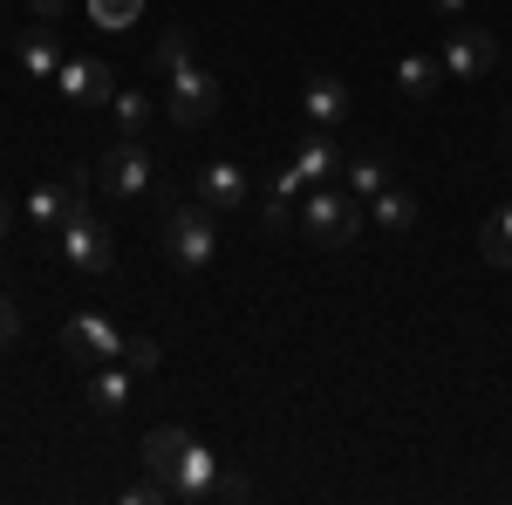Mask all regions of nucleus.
Here are the masks:
<instances>
[{
	"instance_id": "nucleus-4",
	"label": "nucleus",
	"mask_w": 512,
	"mask_h": 505,
	"mask_svg": "<svg viewBox=\"0 0 512 505\" xmlns=\"http://www.w3.org/2000/svg\"><path fill=\"white\" fill-rule=\"evenodd\" d=\"M164 76H171V103H164V110H171L178 130H205V123L219 117V82L205 76L198 62H178V69H164Z\"/></svg>"
},
{
	"instance_id": "nucleus-23",
	"label": "nucleus",
	"mask_w": 512,
	"mask_h": 505,
	"mask_svg": "<svg viewBox=\"0 0 512 505\" xmlns=\"http://www.w3.org/2000/svg\"><path fill=\"white\" fill-rule=\"evenodd\" d=\"M158 62H164V69L192 62V35H185V28H164V35H158Z\"/></svg>"
},
{
	"instance_id": "nucleus-12",
	"label": "nucleus",
	"mask_w": 512,
	"mask_h": 505,
	"mask_svg": "<svg viewBox=\"0 0 512 505\" xmlns=\"http://www.w3.org/2000/svg\"><path fill=\"white\" fill-rule=\"evenodd\" d=\"M294 171L321 185V178H342V151H335V130H308L301 137V151H294Z\"/></svg>"
},
{
	"instance_id": "nucleus-14",
	"label": "nucleus",
	"mask_w": 512,
	"mask_h": 505,
	"mask_svg": "<svg viewBox=\"0 0 512 505\" xmlns=\"http://www.w3.org/2000/svg\"><path fill=\"white\" fill-rule=\"evenodd\" d=\"M185 444H192V430H185V424H158L151 437H144V465L158 471V478H171V465L185 458Z\"/></svg>"
},
{
	"instance_id": "nucleus-17",
	"label": "nucleus",
	"mask_w": 512,
	"mask_h": 505,
	"mask_svg": "<svg viewBox=\"0 0 512 505\" xmlns=\"http://www.w3.org/2000/svg\"><path fill=\"white\" fill-rule=\"evenodd\" d=\"M376 226H383V233H410V226H417V198L403 192V185H383V192H376Z\"/></svg>"
},
{
	"instance_id": "nucleus-19",
	"label": "nucleus",
	"mask_w": 512,
	"mask_h": 505,
	"mask_svg": "<svg viewBox=\"0 0 512 505\" xmlns=\"http://www.w3.org/2000/svg\"><path fill=\"white\" fill-rule=\"evenodd\" d=\"M89 403H96L103 417H110V410H123V403H130V369H103V376L89 383Z\"/></svg>"
},
{
	"instance_id": "nucleus-25",
	"label": "nucleus",
	"mask_w": 512,
	"mask_h": 505,
	"mask_svg": "<svg viewBox=\"0 0 512 505\" xmlns=\"http://www.w3.org/2000/svg\"><path fill=\"white\" fill-rule=\"evenodd\" d=\"M301 185H308V178H301V171L287 164V171H280V178H274V185H267V192H274V198H294V192H301Z\"/></svg>"
},
{
	"instance_id": "nucleus-29",
	"label": "nucleus",
	"mask_w": 512,
	"mask_h": 505,
	"mask_svg": "<svg viewBox=\"0 0 512 505\" xmlns=\"http://www.w3.org/2000/svg\"><path fill=\"white\" fill-rule=\"evenodd\" d=\"M465 7H472V0H437V14H465Z\"/></svg>"
},
{
	"instance_id": "nucleus-3",
	"label": "nucleus",
	"mask_w": 512,
	"mask_h": 505,
	"mask_svg": "<svg viewBox=\"0 0 512 505\" xmlns=\"http://www.w3.org/2000/svg\"><path fill=\"white\" fill-rule=\"evenodd\" d=\"M96 185L117 198H144L158 192V151L144 144V137H123V144H110L103 151V164H96Z\"/></svg>"
},
{
	"instance_id": "nucleus-6",
	"label": "nucleus",
	"mask_w": 512,
	"mask_h": 505,
	"mask_svg": "<svg viewBox=\"0 0 512 505\" xmlns=\"http://www.w3.org/2000/svg\"><path fill=\"white\" fill-rule=\"evenodd\" d=\"M89 192H96V178H62V185H35V192H28V219H35V233H62V226H69V219H76V212H89Z\"/></svg>"
},
{
	"instance_id": "nucleus-13",
	"label": "nucleus",
	"mask_w": 512,
	"mask_h": 505,
	"mask_svg": "<svg viewBox=\"0 0 512 505\" xmlns=\"http://www.w3.org/2000/svg\"><path fill=\"white\" fill-rule=\"evenodd\" d=\"M14 55H21V76H28V82H55V69H62V48H55L48 28L21 35V41H14Z\"/></svg>"
},
{
	"instance_id": "nucleus-16",
	"label": "nucleus",
	"mask_w": 512,
	"mask_h": 505,
	"mask_svg": "<svg viewBox=\"0 0 512 505\" xmlns=\"http://www.w3.org/2000/svg\"><path fill=\"white\" fill-rule=\"evenodd\" d=\"M437 82H444V62H431V55H403L396 62V89L403 96H437Z\"/></svg>"
},
{
	"instance_id": "nucleus-18",
	"label": "nucleus",
	"mask_w": 512,
	"mask_h": 505,
	"mask_svg": "<svg viewBox=\"0 0 512 505\" xmlns=\"http://www.w3.org/2000/svg\"><path fill=\"white\" fill-rule=\"evenodd\" d=\"M342 178H349L355 198H376L383 185H390V164H383L376 151H362V157H349V164H342Z\"/></svg>"
},
{
	"instance_id": "nucleus-10",
	"label": "nucleus",
	"mask_w": 512,
	"mask_h": 505,
	"mask_svg": "<svg viewBox=\"0 0 512 505\" xmlns=\"http://www.w3.org/2000/svg\"><path fill=\"white\" fill-rule=\"evenodd\" d=\"M301 110H308V130H342V123H349V82L342 76H308Z\"/></svg>"
},
{
	"instance_id": "nucleus-22",
	"label": "nucleus",
	"mask_w": 512,
	"mask_h": 505,
	"mask_svg": "<svg viewBox=\"0 0 512 505\" xmlns=\"http://www.w3.org/2000/svg\"><path fill=\"white\" fill-rule=\"evenodd\" d=\"M123 369L151 376V369H158V342H151V335H130V342H123Z\"/></svg>"
},
{
	"instance_id": "nucleus-9",
	"label": "nucleus",
	"mask_w": 512,
	"mask_h": 505,
	"mask_svg": "<svg viewBox=\"0 0 512 505\" xmlns=\"http://www.w3.org/2000/svg\"><path fill=\"white\" fill-rule=\"evenodd\" d=\"M55 89H62L69 103H110V96H117V69H110L103 55H62Z\"/></svg>"
},
{
	"instance_id": "nucleus-28",
	"label": "nucleus",
	"mask_w": 512,
	"mask_h": 505,
	"mask_svg": "<svg viewBox=\"0 0 512 505\" xmlns=\"http://www.w3.org/2000/svg\"><path fill=\"white\" fill-rule=\"evenodd\" d=\"M14 233V205H7V198H0V239Z\"/></svg>"
},
{
	"instance_id": "nucleus-24",
	"label": "nucleus",
	"mask_w": 512,
	"mask_h": 505,
	"mask_svg": "<svg viewBox=\"0 0 512 505\" xmlns=\"http://www.w3.org/2000/svg\"><path fill=\"white\" fill-rule=\"evenodd\" d=\"M287 205H294V198H267V212H260V219H267V233H287V226H294V212H287Z\"/></svg>"
},
{
	"instance_id": "nucleus-30",
	"label": "nucleus",
	"mask_w": 512,
	"mask_h": 505,
	"mask_svg": "<svg viewBox=\"0 0 512 505\" xmlns=\"http://www.w3.org/2000/svg\"><path fill=\"white\" fill-rule=\"evenodd\" d=\"M21 7H28V0H21Z\"/></svg>"
},
{
	"instance_id": "nucleus-27",
	"label": "nucleus",
	"mask_w": 512,
	"mask_h": 505,
	"mask_svg": "<svg viewBox=\"0 0 512 505\" xmlns=\"http://www.w3.org/2000/svg\"><path fill=\"white\" fill-rule=\"evenodd\" d=\"M62 7H69V0H28V14H35V21H62Z\"/></svg>"
},
{
	"instance_id": "nucleus-15",
	"label": "nucleus",
	"mask_w": 512,
	"mask_h": 505,
	"mask_svg": "<svg viewBox=\"0 0 512 505\" xmlns=\"http://www.w3.org/2000/svg\"><path fill=\"white\" fill-rule=\"evenodd\" d=\"M478 253H485V267H512V205H499L478 226Z\"/></svg>"
},
{
	"instance_id": "nucleus-8",
	"label": "nucleus",
	"mask_w": 512,
	"mask_h": 505,
	"mask_svg": "<svg viewBox=\"0 0 512 505\" xmlns=\"http://www.w3.org/2000/svg\"><path fill=\"white\" fill-rule=\"evenodd\" d=\"M437 62H444V76H458V82L492 76V62H499V35H492V28H472V21H458Z\"/></svg>"
},
{
	"instance_id": "nucleus-7",
	"label": "nucleus",
	"mask_w": 512,
	"mask_h": 505,
	"mask_svg": "<svg viewBox=\"0 0 512 505\" xmlns=\"http://www.w3.org/2000/svg\"><path fill=\"white\" fill-rule=\"evenodd\" d=\"M123 335L117 321H103V314H76L69 328H62V349H69V362L76 369H96V362H123Z\"/></svg>"
},
{
	"instance_id": "nucleus-11",
	"label": "nucleus",
	"mask_w": 512,
	"mask_h": 505,
	"mask_svg": "<svg viewBox=\"0 0 512 505\" xmlns=\"http://www.w3.org/2000/svg\"><path fill=\"white\" fill-rule=\"evenodd\" d=\"M192 185H198V205H212V212H239V198H246V171L219 157V164H205V171H198Z\"/></svg>"
},
{
	"instance_id": "nucleus-21",
	"label": "nucleus",
	"mask_w": 512,
	"mask_h": 505,
	"mask_svg": "<svg viewBox=\"0 0 512 505\" xmlns=\"http://www.w3.org/2000/svg\"><path fill=\"white\" fill-rule=\"evenodd\" d=\"M110 103H117V117H123V130H130V137L151 123V96H144V89H117Z\"/></svg>"
},
{
	"instance_id": "nucleus-20",
	"label": "nucleus",
	"mask_w": 512,
	"mask_h": 505,
	"mask_svg": "<svg viewBox=\"0 0 512 505\" xmlns=\"http://www.w3.org/2000/svg\"><path fill=\"white\" fill-rule=\"evenodd\" d=\"M144 14V0H89V21L96 28H130Z\"/></svg>"
},
{
	"instance_id": "nucleus-2",
	"label": "nucleus",
	"mask_w": 512,
	"mask_h": 505,
	"mask_svg": "<svg viewBox=\"0 0 512 505\" xmlns=\"http://www.w3.org/2000/svg\"><path fill=\"white\" fill-rule=\"evenodd\" d=\"M362 205H355V192H335V185H321V192H308V205H301V233L315 239V246H328V253H342V246H355L362 239Z\"/></svg>"
},
{
	"instance_id": "nucleus-1",
	"label": "nucleus",
	"mask_w": 512,
	"mask_h": 505,
	"mask_svg": "<svg viewBox=\"0 0 512 505\" xmlns=\"http://www.w3.org/2000/svg\"><path fill=\"white\" fill-rule=\"evenodd\" d=\"M219 253V233H212V205H171L164 212V260L178 273H205Z\"/></svg>"
},
{
	"instance_id": "nucleus-26",
	"label": "nucleus",
	"mask_w": 512,
	"mask_h": 505,
	"mask_svg": "<svg viewBox=\"0 0 512 505\" xmlns=\"http://www.w3.org/2000/svg\"><path fill=\"white\" fill-rule=\"evenodd\" d=\"M14 335H21V314H14V308H7V301H0V349H7Z\"/></svg>"
},
{
	"instance_id": "nucleus-5",
	"label": "nucleus",
	"mask_w": 512,
	"mask_h": 505,
	"mask_svg": "<svg viewBox=\"0 0 512 505\" xmlns=\"http://www.w3.org/2000/svg\"><path fill=\"white\" fill-rule=\"evenodd\" d=\"M55 246H62V260L76 273H110V260H117V239H110V226H103L96 212H76V219L55 233Z\"/></svg>"
}]
</instances>
